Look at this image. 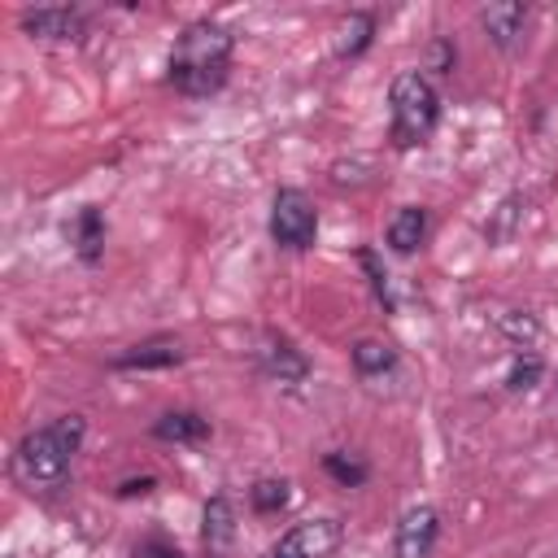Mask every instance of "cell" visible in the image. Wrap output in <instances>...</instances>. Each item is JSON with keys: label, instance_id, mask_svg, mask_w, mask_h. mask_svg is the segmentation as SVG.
<instances>
[{"label": "cell", "instance_id": "6da1fadb", "mask_svg": "<svg viewBox=\"0 0 558 558\" xmlns=\"http://www.w3.org/2000/svg\"><path fill=\"white\" fill-rule=\"evenodd\" d=\"M231 52H235V39H231L227 26H218V22H192L174 39L170 74L166 78L183 96H209V92H218L227 83Z\"/></svg>", "mask_w": 558, "mask_h": 558}, {"label": "cell", "instance_id": "7a4b0ae2", "mask_svg": "<svg viewBox=\"0 0 558 558\" xmlns=\"http://www.w3.org/2000/svg\"><path fill=\"white\" fill-rule=\"evenodd\" d=\"M83 436H87L83 414H61L48 427L22 436L13 449V480L26 488H61Z\"/></svg>", "mask_w": 558, "mask_h": 558}, {"label": "cell", "instance_id": "3957f363", "mask_svg": "<svg viewBox=\"0 0 558 558\" xmlns=\"http://www.w3.org/2000/svg\"><path fill=\"white\" fill-rule=\"evenodd\" d=\"M392 144L397 148H414L432 135L436 118H440V96L432 87L427 74L418 70H405L392 78Z\"/></svg>", "mask_w": 558, "mask_h": 558}, {"label": "cell", "instance_id": "277c9868", "mask_svg": "<svg viewBox=\"0 0 558 558\" xmlns=\"http://www.w3.org/2000/svg\"><path fill=\"white\" fill-rule=\"evenodd\" d=\"M314 231H318L314 201L301 187H279L275 192V205H270V235H275V244H283V248H310L314 244Z\"/></svg>", "mask_w": 558, "mask_h": 558}, {"label": "cell", "instance_id": "5b68a950", "mask_svg": "<svg viewBox=\"0 0 558 558\" xmlns=\"http://www.w3.org/2000/svg\"><path fill=\"white\" fill-rule=\"evenodd\" d=\"M340 541H344V523L340 519H305V523H292L266 549V558H327Z\"/></svg>", "mask_w": 558, "mask_h": 558}, {"label": "cell", "instance_id": "8992f818", "mask_svg": "<svg viewBox=\"0 0 558 558\" xmlns=\"http://www.w3.org/2000/svg\"><path fill=\"white\" fill-rule=\"evenodd\" d=\"M440 536V514L432 506H410L392 532V558H432Z\"/></svg>", "mask_w": 558, "mask_h": 558}, {"label": "cell", "instance_id": "52a82bcc", "mask_svg": "<svg viewBox=\"0 0 558 558\" xmlns=\"http://www.w3.org/2000/svg\"><path fill=\"white\" fill-rule=\"evenodd\" d=\"M17 22H22V31H26L31 39H52V44H78V39H83V31H87L83 9H70V4L26 9Z\"/></svg>", "mask_w": 558, "mask_h": 558}, {"label": "cell", "instance_id": "ba28073f", "mask_svg": "<svg viewBox=\"0 0 558 558\" xmlns=\"http://www.w3.org/2000/svg\"><path fill=\"white\" fill-rule=\"evenodd\" d=\"M183 357H187V349L179 336H148V340L113 353L109 366L113 371H166V366H179Z\"/></svg>", "mask_w": 558, "mask_h": 558}, {"label": "cell", "instance_id": "9c48e42d", "mask_svg": "<svg viewBox=\"0 0 558 558\" xmlns=\"http://www.w3.org/2000/svg\"><path fill=\"white\" fill-rule=\"evenodd\" d=\"M257 362H262V371H266L270 379H279V384H301V379L310 375L305 353H301L288 336H275V331L262 336V344H257Z\"/></svg>", "mask_w": 558, "mask_h": 558}, {"label": "cell", "instance_id": "30bf717a", "mask_svg": "<svg viewBox=\"0 0 558 558\" xmlns=\"http://www.w3.org/2000/svg\"><path fill=\"white\" fill-rule=\"evenodd\" d=\"M201 541L209 549V558H227V549L235 545V506L231 497L214 493L205 501V514H201Z\"/></svg>", "mask_w": 558, "mask_h": 558}, {"label": "cell", "instance_id": "8fae6325", "mask_svg": "<svg viewBox=\"0 0 558 558\" xmlns=\"http://www.w3.org/2000/svg\"><path fill=\"white\" fill-rule=\"evenodd\" d=\"M523 22H527V9H523L519 0H497V4H484V9H480V26H484L488 39H493L497 48H506V52L519 44Z\"/></svg>", "mask_w": 558, "mask_h": 558}, {"label": "cell", "instance_id": "7c38bea8", "mask_svg": "<svg viewBox=\"0 0 558 558\" xmlns=\"http://www.w3.org/2000/svg\"><path fill=\"white\" fill-rule=\"evenodd\" d=\"M153 436L166 445H201V440H209V418L196 410H166L153 423Z\"/></svg>", "mask_w": 558, "mask_h": 558}, {"label": "cell", "instance_id": "4fadbf2b", "mask_svg": "<svg viewBox=\"0 0 558 558\" xmlns=\"http://www.w3.org/2000/svg\"><path fill=\"white\" fill-rule=\"evenodd\" d=\"M70 231V244H74V253L87 262V266H96L100 262V253H105V218H100V209H78L74 214V222L65 227Z\"/></svg>", "mask_w": 558, "mask_h": 558}, {"label": "cell", "instance_id": "5bb4252c", "mask_svg": "<svg viewBox=\"0 0 558 558\" xmlns=\"http://www.w3.org/2000/svg\"><path fill=\"white\" fill-rule=\"evenodd\" d=\"M423 235H427V209L401 205L397 218L388 222V248H392V253H414V248L423 244Z\"/></svg>", "mask_w": 558, "mask_h": 558}, {"label": "cell", "instance_id": "9a60e30c", "mask_svg": "<svg viewBox=\"0 0 558 558\" xmlns=\"http://www.w3.org/2000/svg\"><path fill=\"white\" fill-rule=\"evenodd\" d=\"M371 39H375V13H366V9H353L336 26V52L340 57H362L371 48Z\"/></svg>", "mask_w": 558, "mask_h": 558}, {"label": "cell", "instance_id": "2e32d148", "mask_svg": "<svg viewBox=\"0 0 558 558\" xmlns=\"http://www.w3.org/2000/svg\"><path fill=\"white\" fill-rule=\"evenodd\" d=\"M349 357H353L357 375H384V371L397 362V353H392L384 340H357V344L349 349Z\"/></svg>", "mask_w": 558, "mask_h": 558}, {"label": "cell", "instance_id": "e0dca14e", "mask_svg": "<svg viewBox=\"0 0 558 558\" xmlns=\"http://www.w3.org/2000/svg\"><path fill=\"white\" fill-rule=\"evenodd\" d=\"M323 471H327L340 488H357V484H366V475H371V466H366L362 458H353V453H327V458H323Z\"/></svg>", "mask_w": 558, "mask_h": 558}, {"label": "cell", "instance_id": "ac0fdd59", "mask_svg": "<svg viewBox=\"0 0 558 558\" xmlns=\"http://www.w3.org/2000/svg\"><path fill=\"white\" fill-rule=\"evenodd\" d=\"M288 497H292V484L288 480H257L248 488V501H253L257 514H279L288 506Z\"/></svg>", "mask_w": 558, "mask_h": 558}, {"label": "cell", "instance_id": "d6986e66", "mask_svg": "<svg viewBox=\"0 0 558 558\" xmlns=\"http://www.w3.org/2000/svg\"><path fill=\"white\" fill-rule=\"evenodd\" d=\"M523 205V196H506L501 205H497V214H493V222H488V240L493 244H501V240H510L514 235V227H519V209Z\"/></svg>", "mask_w": 558, "mask_h": 558}, {"label": "cell", "instance_id": "ffe728a7", "mask_svg": "<svg viewBox=\"0 0 558 558\" xmlns=\"http://www.w3.org/2000/svg\"><path fill=\"white\" fill-rule=\"evenodd\" d=\"M497 327H501L510 340H519V349H527V344L536 340V318H532V314L510 310V314H501V318H497Z\"/></svg>", "mask_w": 558, "mask_h": 558}, {"label": "cell", "instance_id": "44dd1931", "mask_svg": "<svg viewBox=\"0 0 558 558\" xmlns=\"http://www.w3.org/2000/svg\"><path fill=\"white\" fill-rule=\"evenodd\" d=\"M536 379H541V357H536V353H527V357L519 353V357L510 362V375H506V384H510L514 392H527Z\"/></svg>", "mask_w": 558, "mask_h": 558}, {"label": "cell", "instance_id": "7402d4cb", "mask_svg": "<svg viewBox=\"0 0 558 558\" xmlns=\"http://www.w3.org/2000/svg\"><path fill=\"white\" fill-rule=\"evenodd\" d=\"M357 262L366 266V275H371V288H375V292H379V296L388 301V270L379 266V257H375L371 248H362V253H357Z\"/></svg>", "mask_w": 558, "mask_h": 558}, {"label": "cell", "instance_id": "603a6c76", "mask_svg": "<svg viewBox=\"0 0 558 558\" xmlns=\"http://www.w3.org/2000/svg\"><path fill=\"white\" fill-rule=\"evenodd\" d=\"M427 65H432L436 74H449V70H453V44H449V39H436V44L427 48Z\"/></svg>", "mask_w": 558, "mask_h": 558}, {"label": "cell", "instance_id": "cb8c5ba5", "mask_svg": "<svg viewBox=\"0 0 558 558\" xmlns=\"http://www.w3.org/2000/svg\"><path fill=\"white\" fill-rule=\"evenodd\" d=\"M135 558H183V554H179V545L153 536V541H140V545H135Z\"/></svg>", "mask_w": 558, "mask_h": 558}, {"label": "cell", "instance_id": "d4e9b609", "mask_svg": "<svg viewBox=\"0 0 558 558\" xmlns=\"http://www.w3.org/2000/svg\"><path fill=\"white\" fill-rule=\"evenodd\" d=\"M153 475H144V480H122L118 484V497H144V493H153Z\"/></svg>", "mask_w": 558, "mask_h": 558}]
</instances>
